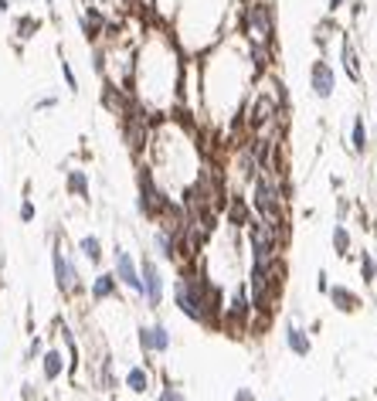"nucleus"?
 <instances>
[{
  "label": "nucleus",
  "mask_w": 377,
  "mask_h": 401,
  "mask_svg": "<svg viewBox=\"0 0 377 401\" xmlns=\"http://www.w3.org/2000/svg\"><path fill=\"white\" fill-rule=\"evenodd\" d=\"M68 191L82 200L89 198V177H86V170H68Z\"/></svg>",
  "instance_id": "10"
},
{
  "label": "nucleus",
  "mask_w": 377,
  "mask_h": 401,
  "mask_svg": "<svg viewBox=\"0 0 377 401\" xmlns=\"http://www.w3.org/2000/svg\"><path fill=\"white\" fill-rule=\"evenodd\" d=\"M255 204H259V211L265 214L269 224L279 218V198H276V187H272L269 181H259V187H255Z\"/></svg>",
  "instance_id": "5"
},
{
  "label": "nucleus",
  "mask_w": 377,
  "mask_h": 401,
  "mask_svg": "<svg viewBox=\"0 0 377 401\" xmlns=\"http://www.w3.org/2000/svg\"><path fill=\"white\" fill-rule=\"evenodd\" d=\"M58 374H62V354H58V350H48V354H44V378L55 381Z\"/></svg>",
  "instance_id": "14"
},
{
  "label": "nucleus",
  "mask_w": 377,
  "mask_h": 401,
  "mask_svg": "<svg viewBox=\"0 0 377 401\" xmlns=\"http://www.w3.org/2000/svg\"><path fill=\"white\" fill-rule=\"evenodd\" d=\"M79 248H82V255H86L89 262H95V266L102 262V242H99L95 235H86V238L79 242Z\"/></svg>",
  "instance_id": "13"
},
{
  "label": "nucleus",
  "mask_w": 377,
  "mask_h": 401,
  "mask_svg": "<svg viewBox=\"0 0 377 401\" xmlns=\"http://www.w3.org/2000/svg\"><path fill=\"white\" fill-rule=\"evenodd\" d=\"M34 214H38V211H34V204L24 198L21 200V221H34Z\"/></svg>",
  "instance_id": "21"
},
{
  "label": "nucleus",
  "mask_w": 377,
  "mask_h": 401,
  "mask_svg": "<svg viewBox=\"0 0 377 401\" xmlns=\"http://www.w3.org/2000/svg\"><path fill=\"white\" fill-rule=\"evenodd\" d=\"M51 262H55V279H58V289H62V293L79 289V272H75V266L65 259V252H62V248H55V252H51Z\"/></svg>",
  "instance_id": "2"
},
{
  "label": "nucleus",
  "mask_w": 377,
  "mask_h": 401,
  "mask_svg": "<svg viewBox=\"0 0 377 401\" xmlns=\"http://www.w3.org/2000/svg\"><path fill=\"white\" fill-rule=\"evenodd\" d=\"M140 279H143V293H146L150 306H160V300H164V276H160V269H157L150 259H143Z\"/></svg>",
  "instance_id": "3"
},
{
  "label": "nucleus",
  "mask_w": 377,
  "mask_h": 401,
  "mask_svg": "<svg viewBox=\"0 0 377 401\" xmlns=\"http://www.w3.org/2000/svg\"><path fill=\"white\" fill-rule=\"evenodd\" d=\"M62 75H65V86L75 92V89H79V79H75V72H72V65H68L65 58H62Z\"/></svg>",
  "instance_id": "18"
},
{
  "label": "nucleus",
  "mask_w": 377,
  "mask_h": 401,
  "mask_svg": "<svg viewBox=\"0 0 377 401\" xmlns=\"http://www.w3.org/2000/svg\"><path fill=\"white\" fill-rule=\"evenodd\" d=\"M44 3H48V7H55V0H44Z\"/></svg>",
  "instance_id": "29"
},
{
  "label": "nucleus",
  "mask_w": 377,
  "mask_h": 401,
  "mask_svg": "<svg viewBox=\"0 0 377 401\" xmlns=\"http://www.w3.org/2000/svg\"><path fill=\"white\" fill-rule=\"evenodd\" d=\"M0 14H10V0H0Z\"/></svg>",
  "instance_id": "26"
},
{
  "label": "nucleus",
  "mask_w": 377,
  "mask_h": 401,
  "mask_svg": "<svg viewBox=\"0 0 377 401\" xmlns=\"http://www.w3.org/2000/svg\"><path fill=\"white\" fill-rule=\"evenodd\" d=\"M343 62H347L350 79L357 82V79H361V68H357V55H354V44H350V41H343Z\"/></svg>",
  "instance_id": "15"
},
{
  "label": "nucleus",
  "mask_w": 377,
  "mask_h": 401,
  "mask_svg": "<svg viewBox=\"0 0 377 401\" xmlns=\"http://www.w3.org/2000/svg\"><path fill=\"white\" fill-rule=\"evenodd\" d=\"M105 27H109V24H105V14H102L99 7L89 3V7H86V14H82V34H86L89 41H95Z\"/></svg>",
  "instance_id": "7"
},
{
  "label": "nucleus",
  "mask_w": 377,
  "mask_h": 401,
  "mask_svg": "<svg viewBox=\"0 0 377 401\" xmlns=\"http://www.w3.org/2000/svg\"><path fill=\"white\" fill-rule=\"evenodd\" d=\"M333 300H337V302H343V306H347V302H350V293H343V289H333Z\"/></svg>",
  "instance_id": "24"
},
{
  "label": "nucleus",
  "mask_w": 377,
  "mask_h": 401,
  "mask_svg": "<svg viewBox=\"0 0 377 401\" xmlns=\"http://www.w3.org/2000/svg\"><path fill=\"white\" fill-rule=\"evenodd\" d=\"M333 238H337V252L343 255V252H347V245H350V235H347L343 228H337V231H333Z\"/></svg>",
  "instance_id": "20"
},
{
  "label": "nucleus",
  "mask_w": 377,
  "mask_h": 401,
  "mask_svg": "<svg viewBox=\"0 0 377 401\" xmlns=\"http://www.w3.org/2000/svg\"><path fill=\"white\" fill-rule=\"evenodd\" d=\"M364 143H367V133H364V122L357 119V122H354V146L364 150Z\"/></svg>",
  "instance_id": "19"
},
{
  "label": "nucleus",
  "mask_w": 377,
  "mask_h": 401,
  "mask_svg": "<svg viewBox=\"0 0 377 401\" xmlns=\"http://www.w3.org/2000/svg\"><path fill=\"white\" fill-rule=\"evenodd\" d=\"M41 27V21L38 17H31V14H24V17H17L14 21V34L21 38V41H27V38H34V31Z\"/></svg>",
  "instance_id": "9"
},
{
  "label": "nucleus",
  "mask_w": 377,
  "mask_h": 401,
  "mask_svg": "<svg viewBox=\"0 0 377 401\" xmlns=\"http://www.w3.org/2000/svg\"><path fill=\"white\" fill-rule=\"evenodd\" d=\"M157 248H160L164 259H174V238L167 231H157Z\"/></svg>",
  "instance_id": "16"
},
{
  "label": "nucleus",
  "mask_w": 377,
  "mask_h": 401,
  "mask_svg": "<svg viewBox=\"0 0 377 401\" xmlns=\"http://www.w3.org/2000/svg\"><path fill=\"white\" fill-rule=\"evenodd\" d=\"M235 401H252V398H248V391H242V395H238Z\"/></svg>",
  "instance_id": "27"
},
{
  "label": "nucleus",
  "mask_w": 377,
  "mask_h": 401,
  "mask_svg": "<svg viewBox=\"0 0 377 401\" xmlns=\"http://www.w3.org/2000/svg\"><path fill=\"white\" fill-rule=\"evenodd\" d=\"M112 293H116V276H109V272L95 276V283H92V296L95 300H105V296H112Z\"/></svg>",
  "instance_id": "11"
},
{
  "label": "nucleus",
  "mask_w": 377,
  "mask_h": 401,
  "mask_svg": "<svg viewBox=\"0 0 377 401\" xmlns=\"http://www.w3.org/2000/svg\"><path fill=\"white\" fill-rule=\"evenodd\" d=\"M340 3H343V0H330V10H337V7H340Z\"/></svg>",
  "instance_id": "28"
},
{
  "label": "nucleus",
  "mask_w": 377,
  "mask_h": 401,
  "mask_svg": "<svg viewBox=\"0 0 377 401\" xmlns=\"http://www.w3.org/2000/svg\"><path fill=\"white\" fill-rule=\"evenodd\" d=\"M309 79H313V89H316L320 99H330L333 96V68L326 62H316L313 72H309Z\"/></svg>",
  "instance_id": "6"
},
{
  "label": "nucleus",
  "mask_w": 377,
  "mask_h": 401,
  "mask_svg": "<svg viewBox=\"0 0 377 401\" xmlns=\"http://www.w3.org/2000/svg\"><path fill=\"white\" fill-rule=\"evenodd\" d=\"M289 347H292L296 354H306V350H309V344L299 337V330H289Z\"/></svg>",
  "instance_id": "17"
},
{
  "label": "nucleus",
  "mask_w": 377,
  "mask_h": 401,
  "mask_svg": "<svg viewBox=\"0 0 377 401\" xmlns=\"http://www.w3.org/2000/svg\"><path fill=\"white\" fill-rule=\"evenodd\" d=\"M140 344H143V350H167L170 337H167L164 326H143L140 330Z\"/></svg>",
  "instance_id": "8"
},
{
  "label": "nucleus",
  "mask_w": 377,
  "mask_h": 401,
  "mask_svg": "<svg viewBox=\"0 0 377 401\" xmlns=\"http://www.w3.org/2000/svg\"><path fill=\"white\" fill-rule=\"evenodd\" d=\"M126 388H129L133 395H143V391L150 388V378H146V371H143V367H133V371L126 374Z\"/></svg>",
  "instance_id": "12"
},
{
  "label": "nucleus",
  "mask_w": 377,
  "mask_h": 401,
  "mask_svg": "<svg viewBox=\"0 0 377 401\" xmlns=\"http://www.w3.org/2000/svg\"><path fill=\"white\" fill-rule=\"evenodd\" d=\"M160 401H184V395H181L177 388H167V391L160 395Z\"/></svg>",
  "instance_id": "22"
},
{
  "label": "nucleus",
  "mask_w": 377,
  "mask_h": 401,
  "mask_svg": "<svg viewBox=\"0 0 377 401\" xmlns=\"http://www.w3.org/2000/svg\"><path fill=\"white\" fill-rule=\"evenodd\" d=\"M116 279L126 283L129 289L143 293V279H140V272H136V262H133L129 252H122V248H116Z\"/></svg>",
  "instance_id": "4"
},
{
  "label": "nucleus",
  "mask_w": 377,
  "mask_h": 401,
  "mask_svg": "<svg viewBox=\"0 0 377 401\" xmlns=\"http://www.w3.org/2000/svg\"><path fill=\"white\" fill-rule=\"evenodd\" d=\"M364 276L374 279V262H371V259H364Z\"/></svg>",
  "instance_id": "25"
},
{
  "label": "nucleus",
  "mask_w": 377,
  "mask_h": 401,
  "mask_svg": "<svg viewBox=\"0 0 377 401\" xmlns=\"http://www.w3.org/2000/svg\"><path fill=\"white\" fill-rule=\"evenodd\" d=\"M245 24H248L252 44H272L276 27H272V7H269V3H252V7L245 10Z\"/></svg>",
  "instance_id": "1"
},
{
  "label": "nucleus",
  "mask_w": 377,
  "mask_h": 401,
  "mask_svg": "<svg viewBox=\"0 0 377 401\" xmlns=\"http://www.w3.org/2000/svg\"><path fill=\"white\" fill-rule=\"evenodd\" d=\"M55 102H58L55 96H48V99H38V102H34V109H51Z\"/></svg>",
  "instance_id": "23"
}]
</instances>
